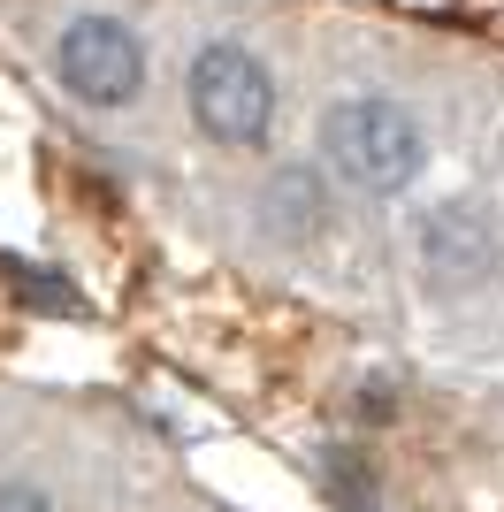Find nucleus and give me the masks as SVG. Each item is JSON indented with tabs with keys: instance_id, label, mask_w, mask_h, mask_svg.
Here are the masks:
<instances>
[{
	"instance_id": "obj_1",
	"label": "nucleus",
	"mask_w": 504,
	"mask_h": 512,
	"mask_svg": "<svg viewBox=\"0 0 504 512\" xmlns=\"http://www.w3.org/2000/svg\"><path fill=\"white\" fill-rule=\"evenodd\" d=\"M321 161L359 199H405L428 176V161H436V138L413 115V100H398L382 85H359L321 107Z\"/></svg>"
},
{
	"instance_id": "obj_2",
	"label": "nucleus",
	"mask_w": 504,
	"mask_h": 512,
	"mask_svg": "<svg viewBox=\"0 0 504 512\" xmlns=\"http://www.w3.org/2000/svg\"><path fill=\"white\" fill-rule=\"evenodd\" d=\"M184 115L191 130L222 153H260L283 123V92H275V69L260 62V46L214 31V39L191 46L184 62Z\"/></svg>"
},
{
	"instance_id": "obj_4",
	"label": "nucleus",
	"mask_w": 504,
	"mask_h": 512,
	"mask_svg": "<svg viewBox=\"0 0 504 512\" xmlns=\"http://www.w3.org/2000/svg\"><path fill=\"white\" fill-rule=\"evenodd\" d=\"M413 260H420V276H428V291H451V299H459V291L497 283L504 230L474 192H443V199H428V207L413 214Z\"/></svg>"
},
{
	"instance_id": "obj_3",
	"label": "nucleus",
	"mask_w": 504,
	"mask_h": 512,
	"mask_svg": "<svg viewBox=\"0 0 504 512\" xmlns=\"http://www.w3.org/2000/svg\"><path fill=\"white\" fill-rule=\"evenodd\" d=\"M46 69H54V85H62L77 107H92V115H123V107H138V100H146V77H153L138 23H123L115 8H77V16L54 23Z\"/></svg>"
},
{
	"instance_id": "obj_5",
	"label": "nucleus",
	"mask_w": 504,
	"mask_h": 512,
	"mask_svg": "<svg viewBox=\"0 0 504 512\" xmlns=\"http://www.w3.org/2000/svg\"><path fill=\"white\" fill-rule=\"evenodd\" d=\"M0 512H62V497L39 474H0Z\"/></svg>"
}]
</instances>
